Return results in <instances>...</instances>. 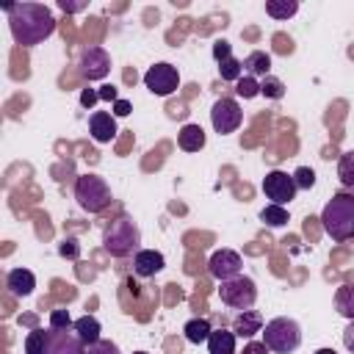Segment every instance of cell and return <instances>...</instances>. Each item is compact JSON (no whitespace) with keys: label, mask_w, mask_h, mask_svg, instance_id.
I'll list each match as a JSON object with an SVG mask.
<instances>
[{"label":"cell","mask_w":354,"mask_h":354,"mask_svg":"<svg viewBox=\"0 0 354 354\" xmlns=\"http://www.w3.org/2000/svg\"><path fill=\"white\" fill-rule=\"evenodd\" d=\"M3 11L8 14L14 41L22 44V47L41 44L55 30V17L41 3H6Z\"/></svg>","instance_id":"6da1fadb"},{"label":"cell","mask_w":354,"mask_h":354,"mask_svg":"<svg viewBox=\"0 0 354 354\" xmlns=\"http://www.w3.org/2000/svg\"><path fill=\"white\" fill-rule=\"evenodd\" d=\"M321 227L332 241L354 238V196L335 194L321 210Z\"/></svg>","instance_id":"7a4b0ae2"},{"label":"cell","mask_w":354,"mask_h":354,"mask_svg":"<svg viewBox=\"0 0 354 354\" xmlns=\"http://www.w3.org/2000/svg\"><path fill=\"white\" fill-rule=\"evenodd\" d=\"M102 246L108 254L113 257H127V254H136L138 246H141V230L133 218L127 216H119L116 221H111L102 232Z\"/></svg>","instance_id":"3957f363"},{"label":"cell","mask_w":354,"mask_h":354,"mask_svg":"<svg viewBox=\"0 0 354 354\" xmlns=\"http://www.w3.org/2000/svg\"><path fill=\"white\" fill-rule=\"evenodd\" d=\"M263 343L274 354H293L301 346V326L293 318H288V315L271 318L263 326Z\"/></svg>","instance_id":"277c9868"},{"label":"cell","mask_w":354,"mask_h":354,"mask_svg":"<svg viewBox=\"0 0 354 354\" xmlns=\"http://www.w3.org/2000/svg\"><path fill=\"white\" fill-rule=\"evenodd\" d=\"M75 199L86 213H102L111 205L113 194L100 174H80L75 180Z\"/></svg>","instance_id":"5b68a950"},{"label":"cell","mask_w":354,"mask_h":354,"mask_svg":"<svg viewBox=\"0 0 354 354\" xmlns=\"http://www.w3.org/2000/svg\"><path fill=\"white\" fill-rule=\"evenodd\" d=\"M218 296H221V301H224L227 307L243 313V310H252V307H254V301H257V285H254L252 277L238 274V277L221 282Z\"/></svg>","instance_id":"8992f818"},{"label":"cell","mask_w":354,"mask_h":354,"mask_svg":"<svg viewBox=\"0 0 354 354\" xmlns=\"http://www.w3.org/2000/svg\"><path fill=\"white\" fill-rule=\"evenodd\" d=\"M210 122H213V130L218 136H227V133H235L241 127L243 111L232 97H218L210 108Z\"/></svg>","instance_id":"52a82bcc"},{"label":"cell","mask_w":354,"mask_h":354,"mask_svg":"<svg viewBox=\"0 0 354 354\" xmlns=\"http://www.w3.org/2000/svg\"><path fill=\"white\" fill-rule=\"evenodd\" d=\"M144 86H147L155 97H169V94H174L177 86H180V72H177V66L160 61V64H155V66H149V69L144 72Z\"/></svg>","instance_id":"ba28073f"},{"label":"cell","mask_w":354,"mask_h":354,"mask_svg":"<svg viewBox=\"0 0 354 354\" xmlns=\"http://www.w3.org/2000/svg\"><path fill=\"white\" fill-rule=\"evenodd\" d=\"M296 183H293V174H288V171H279V169H274V171H268L266 177H263V194L271 199V205H288L293 196H296Z\"/></svg>","instance_id":"9c48e42d"},{"label":"cell","mask_w":354,"mask_h":354,"mask_svg":"<svg viewBox=\"0 0 354 354\" xmlns=\"http://www.w3.org/2000/svg\"><path fill=\"white\" fill-rule=\"evenodd\" d=\"M77 66H80V75L86 80H102L111 72V55L102 47H83Z\"/></svg>","instance_id":"30bf717a"},{"label":"cell","mask_w":354,"mask_h":354,"mask_svg":"<svg viewBox=\"0 0 354 354\" xmlns=\"http://www.w3.org/2000/svg\"><path fill=\"white\" fill-rule=\"evenodd\" d=\"M241 268H243V260H241V254H238L235 249H216V252L210 254V260H207V271H210L218 282H227V279L238 277Z\"/></svg>","instance_id":"8fae6325"},{"label":"cell","mask_w":354,"mask_h":354,"mask_svg":"<svg viewBox=\"0 0 354 354\" xmlns=\"http://www.w3.org/2000/svg\"><path fill=\"white\" fill-rule=\"evenodd\" d=\"M47 354H86V343L75 329H50Z\"/></svg>","instance_id":"7c38bea8"},{"label":"cell","mask_w":354,"mask_h":354,"mask_svg":"<svg viewBox=\"0 0 354 354\" xmlns=\"http://www.w3.org/2000/svg\"><path fill=\"white\" fill-rule=\"evenodd\" d=\"M88 133L97 144H108L113 136H116V122L108 111H94L91 119H88Z\"/></svg>","instance_id":"4fadbf2b"},{"label":"cell","mask_w":354,"mask_h":354,"mask_svg":"<svg viewBox=\"0 0 354 354\" xmlns=\"http://www.w3.org/2000/svg\"><path fill=\"white\" fill-rule=\"evenodd\" d=\"M163 266H166V260H163V254L155 252V249H138V252L133 254V271H136L138 277H155Z\"/></svg>","instance_id":"5bb4252c"},{"label":"cell","mask_w":354,"mask_h":354,"mask_svg":"<svg viewBox=\"0 0 354 354\" xmlns=\"http://www.w3.org/2000/svg\"><path fill=\"white\" fill-rule=\"evenodd\" d=\"M6 288L14 293V296H30L33 293V288H36V277H33V271H28V268H11L8 271V277H6Z\"/></svg>","instance_id":"9a60e30c"},{"label":"cell","mask_w":354,"mask_h":354,"mask_svg":"<svg viewBox=\"0 0 354 354\" xmlns=\"http://www.w3.org/2000/svg\"><path fill=\"white\" fill-rule=\"evenodd\" d=\"M232 332H235V337H252V335L263 332V315L257 310L238 313L235 321H232Z\"/></svg>","instance_id":"2e32d148"},{"label":"cell","mask_w":354,"mask_h":354,"mask_svg":"<svg viewBox=\"0 0 354 354\" xmlns=\"http://www.w3.org/2000/svg\"><path fill=\"white\" fill-rule=\"evenodd\" d=\"M268 69H271V55L266 50H252L243 58V72L252 75V77H266Z\"/></svg>","instance_id":"e0dca14e"},{"label":"cell","mask_w":354,"mask_h":354,"mask_svg":"<svg viewBox=\"0 0 354 354\" xmlns=\"http://www.w3.org/2000/svg\"><path fill=\"white\" fill-rule=\"evenodd\" d=\"M177 144L180 149L185 152H199L205 147V130L199 124H185L180 133H177Z\"/></svg>","instance_id":"ac0fdd59"},{"label":"cell","mask_w":354,"mask_h":354,"mask_svg":"<svg viewBox=\"0 0 354 354\" xmlns=\"http://www.w3.org/2000/svg\"><path fill=\"white\" fill-rule=\"evenodd\" d=\"M72 329L80 335V340L86 343V346H91V343H97V340H102L100 337V332H102V326H100V321L94 318V315H80L75 324H72Z\"/></svg>","instance_id":"d6986e66"},{"label":"cell","mask_w":354,"mask_h":354,"mask_svg":"<svg viewBox=\"0 0 354 354\" xmlns=\"http://www.w3.org/2000/svg\"><path fill=\"white\" fill-rule=\"evenodd\" d=\"M207 351L210 354H235V332L213 329L207 337Z\"/></svg>","instance_id":"ffe728a7"},{"label":"cell","mask_w":354,"mask_h":354,"mask_svg":"<svg viewBox=\"0 0 354 354\" xmlns=\"http://www.w3.org/2000/svg\"><path fill=\"white\" fill-rule=\"evenodd\" d=\"M335 310L343 318L354 321V282H346V285H340L335 290Z\"/></svg>","instance_id":"44dd1931"},{"label":"cell","mask_w":354,"mask_h":354,"mask_svg":"<svg viewBox=\"0 0 354 354\" xmlns=\"http://www.w3.org/2000/svg\"><path fill=\"white\" fill-rule=\"evenodd\" d=\"M183 332H185V340L188 343H207V337H210V321L207 318H191L185 326H183Z\"/></svg>","instance_id":"7402d4cb"},{"label":"cell","mask_w":354,"mask_h":354,"mask_svg":"<svg viewBox=\"0 0 354 354\" xmlns=\"http://www.w3.org/2000/svg\"><path fill=\"white\" fill-rule=\"evenodd\" d=\"M299 11L296 0H266V14L274 19H290Z\"/></svg>","instance_id":"603a6c76"},{"label":"cell","mask_w":354,"mask_h":354,"mask_svg":"<svg viewBox=\"0 0 354 354\" xmlns=\"http://www.w3.org/2000/svg\"><path fill=\"white\" fill-rule=\"evenodd\" d=\"M47 340H50V329H33L25 337V354H47Z\"/></svg>","instance_id":"cb8c5ba5"},{"label":"cell","mask_w":354,"mask_h":354,"mask_svg":"<svg viewBox=\"0 0 354 354\" xmlns=\"http://www.w3.org/2000/svg\"><path fill=\"white\" fill-rule=\"evenodd\" d=\"M337 177L346 188H354V149L343 152L340 160H337Z\"/></svg>","instance_id":"d4e9b609"},{"label":"cell","mask_w":354,"mask_h":354,"mask_svg":"<svg viewBox=\"0 0 354 354\" xmlns=\"http://www.w3.org/2000/svg\"><path fill=\"white\" fill-rule=\"evenodd\" d=\"M260 221H266L268 227H285L288 224V210L282 205H266L260 210Z\"/></svg>","instance_id":"484cf974"},{"label":"cell","mask_w":354,"mask_h":354,"mask_svg":"<svg viewBox=\"0 0 354 354\" xmlns=\"http://www.w3.org/2000/svg\"><path fill=\"white\" fill-rule=\"evenodd\" d=\"M218 75H221V80L238 83V80L243 77V61H238V58H227V61H221V64H218Z\"/></svg>","instance_id":"4316f807"},{"label":"cell","mask_w":354,"mask_h":354,"mask_svg":"<svg viewBox=\"0 0 354 354\" xmlns=\"http://www.w3.org/2000/svg\"><path fill=\"white\" fill-rule=\"evenodd\" d=\"M260 94L268 97V100H282L285 97V83L279 77H274V75H266L260 80Z\"/></svg>","instance_id":"83f0119b"},{"label":"cell","mask_w":354,"mask_h":354,"mask_svg":"<svg viewBox=\"0 0 354 354\" xmlns=\"http://www.w3.org/2000/svg\"><path fill=\"white\" fill-rule=\"evenodd\" d=\"M235 91H238V97L252 100V97H257V94H260V80H257V77H252V75H243V77L235 83Z\"/></svg>","instance_id":"f1b7e54d"},{"label":"cell","mask_w":354,"mask_h":354,"mask_svg":"<svg viewBox=\"0 0 354 354\" xmlns=\"http://www.w3.org/2000/svg\"><path fill=\"white\" fill-rule=\"evenodd\" d=\"M293 183H296V188H313L315 185V171L310 166H299L293 171Z\"/></svg>","instance_id":"f546056e"},{"label":"cell","mask_w":354,"mask_h":354,"mask_svg":"<svg viewBox=\"0 0 354 354\" xmlns=\"http://www.w3.org/2000/svg\"><path fill=\"white\" fill-rule=\"evenodd\" d=\"M75 321L69 318V313L66 310H53L50 313V329H69Z\"/></svg>","instance_id":"4dcf8cb0"},{"label":"cell","mask_w":354,"mask_h":354,"mask_svg":"<svg viewBox=\"0 0 354 354\" xmlns=\"http://www.w3.org/2000/svg\"><path fill=\"white\" fill-rule=\"evenodd\" d=\"M86 354H122V351H119V346L111 343V340H97V343L86 346Z\"/></svg>","instance_id":"1f68e13d"},{"label":"cell","mask_w":354,"mask_h":354,"mask_svg":"<svg viewBox=\"0 0 354 354\" xmlns=\"http://www.w3.org/2000/svg\"><path fill=\"white\" fill-rule=\"evenodd\" d=\"M213 58L221 64V61H227V58H232V44L227 41V39H218L216 44H213Z\"/></svg>","instance_id":"d6a6232c"},{"label":"cell","mask_w":354,"mask_h":354,"mask_svg":"<svg viewBox=\"0 0 354 354\" xmlns=\"http://www.w3.org/2000/svg\"><path fill=\"white\" fill-rule=\"evenodd\" d=\"M58 254H61V257H72V260H75V257H80V243H77L75 238H66V241L58 246Z\"/></svg>","instance_id":"836d02e7"},{"label":"cell","mask_w":354,"mask_h":354,"mask_svg":"<svg viewBox=\"0 0 354 354\" xmlns=\"http://www.w3.org/2000/svg\"><path fill=\"white\" fill-rule=\"evenodd\" d=\"M243 354H268V346L260 343V340H249V343L243 346Z\"/></svg>","instance_id":"e575fe53"},{"label":"cell","mask_w":354,"mask_h":354,"mask_svg":"<svg viewBox=\"0 0 354 354\" xmlns=\"http://www.w3.org/2000/svg\"><path fill=\"white\" fill-rule=\"evenodd\" d=\"M343 346L354 354V321H348V326L343 329Z\"/></svg>","instance_id":"d590c367"},{"label":"cell","mask_w":354,"mask_h":354,"mask_svg":"<svg viewBox=\"0 0 354 354\" xmlns=\"http://www.w3.org/2000/svg\"><path fill=\"white\" fill-rule=\"evenodd\" d=\"M97 100H100V94H97L94 88H86V91L80 94V105H83V108H91Z\"/></svg>","instance_id":"8d00e7d4"},{"label":"cell","mask_w":354,"mask_h":354,"mask_svg":"<svg viewBox=\"0 0 354 354\" xmlns=\"http://www.w3.org/2000/svg\"><path fill=\"white\" fill-rule=\"evenodd\" d=\"M58 6L66 11V14H75V11H83L86 8V3L80 0V3H69V0H58Z\"/></svg>","instance_id":"74e56055"},{"label":"cell","mask_w":354,"mask_h":354,"mask_svg":"<svg viewBox=\"0 0 354 354\" xmlns=\"http://www.w3.org/2000/svg\"><path fill=\"white\" fill-rule=\"evenodd\" d=\"M97 94H100V100H108V102H116V100H119V94H116L113 86H102Z\"/></svg>","instance_id":"f35d334b"},{"label":"cell","mask_w":354,"mask_h":354,"mask_svg":"<svg viewBox=\"0 0 354 354\" xmlns=\"http://www.w3.org/2000/svg\"><path fill=\"white\" fill-rule=\"evenodd\" d=\"M130 111H133V105H130L127 100H116V102H113V113H116V116H127Z\"/></svg>","instance_id":"ab89813d"},{"label":"cell","mask_w":354,"mask_h":354,"mask_svg":"<svg viewBox=\"0 0 354 354\" xmlns=\"http://www.w3.org/2000/svg\"><path fill=\"white\" fill-rule=\"evenodd\" d=\"M315 354H337V351H335V348H318Z\"/></svg>","instance_id":"60d3db41"},{"label":"cell","mask_w":354,"mask_h":354,"mask_svg":"<svg viewBox=\"0 0 354 354\" xmlns=\"http://www.w3.org/2000/svg\"><path fill=\"white\" fill-rule=\"evenodd\" d=\"M133 354H149V351H133Z\"/></svg>","instance_id":"b9f144b4"}]
</instances>
